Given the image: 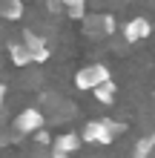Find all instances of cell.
<instances>
[{
	"instance_id": "cell-1",
	"label": "cell",
	"mask_w": 155,
	"mask_h": 158,
	"mask_svg": "<svg viewBox=\"0 0 155 158\" xmlns=\"http://www.w3.org/2000/svg\"><path fill=\"white\" fill-rule=\"evenodd\" d=\"M80 23H84V35L86 38H95V40H101V38H109V35L115 32V17L112 15H84L80 17Z\"/></svg>"
},
{
	"instance_id": "cell-2",
	"label": "cell",
	"mask_w": 155,
	"mask_h": 158,
	"mask_svg": "<svg viewBox=\"0 0 155 158\" xmlns=\"http://www.w3.org/2000/svg\"><path fill=\"white\" fill-rule=\"evenodd\" d=\"M112 75H109V69L104 66V63H89V66L84 69H78V75H75V86L78 89H84V92H92L98 83H104L109 81Z\"/></svg>"
},
{
	"instance_id": "cell-3",
	"label": "cell",
	"mask_w": 155,
	"mask_h": 158,
	"mask_svg": "<svg viewBox=\"0 0 155 158\" xmlns=\"http://www.w3.org/2000/svg\"><path fill=\"white\" fill-rule=\"evenodd\" d=\"M43 124H46V118H43L40 109H23V112L14 118V132H20V135H35L38 129H43Z\"/></svg>"
},
{
	"instance_id": "cell-4",
	"label": "cell",
	"mask_w": 155,
	"mask_h": 158,
	"mask_svg": "<svg viewBox=\"0 0 155 158\" xmlns=\"http://www.w3.org/2000/svg\"><path fill=\"white\" fill-rule=\"evenodd\" d=\"M80 141H89V144H112L115 135L109 132L106 121H89V124L84 127V132H80Z\"/></svg>"
},
{
	"instance_id": "cell-5",
	"label": "cell",
	"mask_w": 155,
	"mask_h": 158,
	"mask_svg": "<svg viewBox=\"0 0 155 158\" xmlns=\"http://www.w3.org/2000/svg\"><path fill=\"white\" fill-rule=\"evenodd\" d=\"M20 40L26 43V49H29L32 63H46V60H49V55H52V52H49V46H46V40H43L40 35H35L32 29H26Z\"/></svg>"
},
{
	"instance_id": "cell-6",
	"label": "cell",
	"mask_w": 155,
	"mask_h": 158,
	"mask_svg": "<svg viewBox=\"0 0 155 158\" xmlns=\"http://www.w3.org/2000/svg\"><path fill=\"white\" fill-rule=\"evenodd\" d=\"M149 32H152V23L147 20V17H132V20L124 23V40H126V43H141V40H147Z\"/></svg>"
},
{
	"instance_id": "cell-7",
	"label": "cell",
	"mask_w": 155,
	"mask_h": 158,
	"mask_svg": "<svg viewBox=\"0 0 155 158\" xmlns=\"http://www.w3.org/2000/svg\"><path fill=\"white\" fill-rule=\"evenodd\" d=\"M9 58H12L14 66H29L32 63V55H29L23 40H9Z\"/></svg>"
},
{
	"instance_id": "cell-8",
	"label": "cell",
	"mask_w": 155,
	"mask_h": 158,
	"mask_svg": "<svg viewBox=\"0 0 155 158\" xmlns=\"http://www.w3.org/2000/svg\"><path fill=\"white\" fill-rule=\"evenodd\" d=\"M23 17V0H0V20H20Z\"/></svg>"
},
{
	"instance_id": "cell-9",
	"label": "cell",
	"mask_w": 155,
	"mask_h": 158,
	"mask_svg": "<svg viewBox=\"0 0 155 158\" xmlns=\"http://www.w3.org/2000/svg\"><path fill=\"white\" fill-rule=\"evenodd\" d=\"M115 92H118V86H115V81L109 78L104 83H98L92 89V95H95V101H101V104H115Z\"/></svg>"
},
{
	"instance_id": "cell-10",
	"label": "cell",
	"mask_w": 155,
	"mask_h": 158,
	"mask_svg": "<svg viewBox=\"0 0 155 158\" xmlns=\"http://www.w3.org/2000/svg\"><path fill=\"white\" fill-rule=\"evenodd\" d=\"M78 147H80V138L75 132H63L52 141V150H60V152H75Z\"/></svg>"
},
{
	"instance_id": "cell-11",
	"label": "cell",
	"mask_w": 155,
	"mask_h": 158,
	"mask_svg": "<svg viewBox=\"0 0 155 158\" xmlns=\"http://www.w3.org/2000/svg\"><path fill=\"white\" fill-rule=\"evenodd\" d=\"M155 150V132L147 135V138H141L138 144H135V150H132V158H149Z\"/></svg>"
},
{
	"instance_id": "cell-12",
	"label": "cell",
	"mask_w": 155,
	"mask_h": 158,
	"mask_svg": "<svg viewBox=\"0 0 155 158\" xmlns=\"http://www.w3.org/2000/svg\"><path fill=\"white\" fill-rule=\"evenodd\" d=\"M46 9L52 15H63V0H46Z\"/></svg>"
},
{
	"instance_id": "cell-13",
	"label": "cell",
	"mask_w": 155,
	"mask_h": 158,
	"mask_svg": "<svg viewBox=\"0 0 155 158\" xmlns=\"http://www.w3.org/2000/svg\"><path fill=\"white\" fill-rule=\"evenodd\" d=\"M104 121H106V127H109V132H112V135H121L124 132V124H115L112 118H104Z\"/></svg>"
},
{
	"instance_id": "cell-14",
	"label": "cell",
	"mask_w": 155,
	"mask_h": 158,
	"mask_svg": "<svg viewBox=\"0 0 155 158\" xmlns=\"http://www.w3.org/2000/svg\"><path fill=\"white\" fill-rule=\"evenodd\" d=\"M35 138H38V144H49V135L43 132V129H38V132H35Z\"/></svg>"
},
{
	"instance_id": "cell-15",
	"label": "cell",
	"mask_w": 155,
	"mask_h": 158,
	"mask_svg": "<svg viewBox=\"0 0 155 158\" xmlns=\"http://www.w3.org/2000/svg\"><path fill=\"white\" fill-rule=\"evenodd\" d=\"M3 104H6V86L0 83V112H3Z\"/></svg>"
},
{
	"instance_id": "cell-16",
	"label": "cell",
	"mask_w": 155,
	"mask_h": 158,
	"mask_svg": "<svg viewBox=\"0 0 155 158\" xmlns=\"http://www.w3.org/2000/svg\"><path fill=\"white\" fill-rule=\"evenodd\" d=\"M52 158H69V152H60V150H52Z\"/></svg>"
}]
</instances>
